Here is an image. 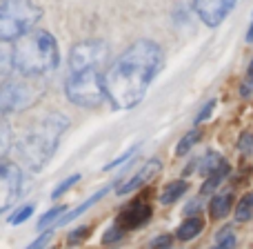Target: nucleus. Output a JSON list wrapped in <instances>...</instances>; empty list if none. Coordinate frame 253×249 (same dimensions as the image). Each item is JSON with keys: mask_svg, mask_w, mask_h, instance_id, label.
<instances>
[{"mask_svg": "<svg viewBox=\"0 0 253 249\" xmlns=\"http://www.w3.org/2000/svg\"><path fill=\"white\" fill-rule=\"evenodd\" d=\"M78 180H80V174H74V176H71V178L62 180V183H60V185H58V187H56V189H53V194H51V196H53V198L62 196V194H65V192H67V189H69V187H71V185H76V183H78Z\"/></svg>", "mask_w": 253, "mask_h": 249, "instance_id": "obj_24", "label": "nucleus"}, {"mask_svg": "<svg viewBox=\"0 0 253 249\" xmlns=\"http://www.w3.org/2000/svg\"><path fill=\"white\" fill-rule=\"evenodd\" d=\"M151 218V207L144 202H131L129 207H125L118 216V225L120 229H135L140 225H144Z\"/></svg>", "mask_w": 253, "mask_h": 249, "instance_id": "obj_10", "label": "nucleus"}, {"mask_svg": "<svg viewBox=\"0 0 253 249\" xmlns=\"http://www.w3.org/2000/svg\"><path fill=\"white\" fill-rule=\"evenodd\" d=\"M202 227H205V223H202L200 218H189V220H184V223L180 225V229H178V241H182V243L191 241V238H196L198 234L202 232Z\"/></svg>", "mask_w": 253, "mask_h": 249, "instance_id": "obj_13", "label": "nucleus"}, {"mask_svg": "<svg viewBox=\"0 0 253 249\" xmlns=\"http://www.w3.org/2000/svg\"><path fill=\"white\" fill-rule=\"evenodd\" d=\"M215 245L222 247V249H229V247H236V234L231 232V227H224L222 232L215 236Z\"/></svg>", "mask_w": 253, "mask_h": 249, "instance_id": "obj_21", "label": "nucleus"}, {"mask_svg": "<svg viewBox=\"0 0 253 249\" xmlns=\"http://www.w3.org/2000/svg\"><path fill=\"white\" fill-rule=\"evenodd\" d=\"M160 169H162V162L158 160V158H151V160H149L147 165H144L142 169H140L138 174H135L133 178L129 180V183H125L123 187L118 189V194H131V192H135V189L144 187V185H147L149 180H151Z\"/></svg>", "mask_w": 253, "mask_h": 249, "instance_id": "obj_11", "label": "nucleus"}, {"mask_svg": "<svg viewBox=\"0 0 253 249\" xmlns=\"http://www.w3.org/2000/svg\"><path fill=\"white\" fill-rule=\"evenodd\" d=\"M253 218V192L247 194L236 207V220L238 223H247Z\"/></svg>", "mask_w": 253, "mask_h": 249, "instance_id": "obj_16", "label": "nucleus"}, {"mask_svg": "<svg viewBox=\"0 0 253 249\" xmlns=\"http://www.w3.org/2000/svg\"><path fill=\"white\" fill-rule=\"evenodd\" d=\"M22 189V174L18 165L0 158V214L16 202Z\"/></svg>", "mask_w": 253, "mask_h": 249, "instance_id": "obj_8", "label": "nucleus"}, {"mask_svg": "<svg viewBox=\"0 0 253 249\" xmlns=\"http://www.w3.org/2000/svg\"><path fill=\"white\" fill-rule=\"evenodd\" d=\"M200 140V129H193V131H189L187 136H184L182 140H180V145H178V149H175V153L178 156H184V153L189 151V149L193 147V145Z\"/></svg>", "mask_w": 253, "mask_h": 249, "instance_id": "obj_20", "label": "nucleus"}, {"mask_svg": "<svg viewBox=\"0 0 253 249\" xmlns=\"http://www.w3.org/2000/svg\"><path fill=\"white\" fill-rule=\"evenodd\" d=\"M247 78H249V83H253V60H251V65H249V74H247Z\"/></svg>", "mask_w": 253, "mask_h": 249, "instance_id": "obj_34", "label": "nucleus"}, {"mask_svg": "<svg viewBox=\"0 0 253 249\" xmlns=\"http://www.w3.org/2000/svg\"><path fill=\"white\" fill-rule=\"evenodd\" d=\"M247 43H253V22H251V27H249V34H247Z\"/></svg>", "mask_w": 253, "mask_h": 249, "instance_id": "obj_33", "label": "nucleus"}, {"mask_svg": "<svg viewBox=\"0 0 253 249\" xmlns=\"http://www.w3.org/2000/svg\"><path fill=\"white\" fill-rule=\"evenodd\" d=\"M238 0H193L200 20L209 27H218L231 13Z\"/></svg>", "mask_w": 253, "mask_h": 249, "instance_id": "obj_9", "label": "nucleus"}, {"mask_svg": "<svg viewBox=\"0 0 253 249\" xmlns=\"http://www.w3.org/2000/svg\"><path fill=\"white\" fill-rule=\"evenodd\" d=\"M238 147H240L245 153H251V151H253V134H242V138H240V143H238Z\"/></svg>", "mask_w": 253, "mask_h": 249, "instance_id": "obj_27", "label": "nucleus"}, {"mask_svg": "<svg viewBox=\"0 0 253 249\" xmlns=\"http://www.w3.org/2000/svg\"><path fill=\"white\" fill-rule=\"evenodd\" d=\"M87 236H89V227H80L78 234H71L69 236V243H76L78 238H87Z\"/></svg>", "mask_w": 253, "mask_h": 249, "instance_id": "obj_30", "label": "nucleus"}, {"mask_svg": "<svg viewBox=\"0 0 253 249\" xmlns=\"http://www.w3.org/2000/svg\"><path fill=\"white\" fill-rule=\"evenodd\" d=\"M62 211H65V207H56V209H51V211H49V214H44L42 218L38 220V229H44L49 223H53V220H56L58 216L62 214Z\"/></svg>", "mask_w": 253, "mask_h": 249, "instance_id": "obj_25", "label": "nucleus"}, {"mask_svg": "<svg viewBox=\"0 0 253 249\" xmlns=\"http://www.w3.org/2000/svg\"><path fill=\"white\" fill-rule=\"evenodd\" d=\"M222 165H224V160H222V158H220L218 153H213V151H211V153H207V156L200 160V171H202V174H205V176H209L211 171H215V169H218V167H222Z\"/></svg>", "mask_w": 253, "mask_h": 249, "instance_id": "obj_18", "label": "nucleus"}, {"mask_svg": "<svg viewBox=\"0 0 253 249\" xmlns=\"http://www.w3.org/2000/svg\"><path fill=\"white\" fill-rule=\"evenodd\" d=\"M67 127H69V118L62 114H49L44 118H40L34 127H29L16 145L18 156L22 158V162L31 171H40L51 160Z\"/></svg>", "mask_w": 253, "mask_h": 249, "instance_id": "obj_2", "label": "nucleus"}, {"mask_svg": "<svg viewBox=\"0 0 253 249\" xmlns=\"http://www.w3.org/2000/svg\"><path fill=\"white\" fill-rule=\"evenodd\" d=\"M49 238H51V232H49V234H44V236H40L38 241H34V243H31V247H36V249H38V247H42L44 243H49Z\"/></svg>", "mask_w": 253, "mask_h": 249, "instance_id": "obj_32", "label": "nucleus"}, {"mask_svg": "<svg viewBox=\"0 0 253 249\" xmlns=\"http://www.w3.org/2000/svg\"><path fill=\"white\" fill-rule=\"evenodd\" d=\"M42 9L34 0H2L0 2V43H13L34 29Z\"/></svg>", "mask_w": 253, "mask_h": 249, "instance_id": "obj_5", "label": "nucleus"}, {"mask_svg": "<svg viewBox=\"0 0 253 249\" xmlns=\"http://www.w3.org/2000/svg\"><path fill=\"white\" fill-rule=\"evenodd\" d=\"M229 174V165L224 162L222 167H218L215 171H211L209 174V178L205 180V185H202V189H200V194H213L215 192V187H218L220 183L224 180V176Z\"/></svg>", "mask_w": 253, "mask_h": 249, "instance_id": "obj_15", "label": "nucleus"}, {"mask_svg": "<svg viewBox=\"0 0 253 249\" xmlns=\"http://www.w3.org/2000/svg\"><path fill=\"white\" fill-rule=\"evenodd\" d=\"M105 194H107V189H102V192L93 194V196H91V198H89V200H87V202H84V205H80V207H78V209H76V211H71V214H67V216H65V218H62V225H65V223H69V220H74V218H78V216H80V214H83V211H84V209H89V207H91V205H96V202H98V200H100V198H102V196H105Z\"/></svg>", "mask_w": 253, "mask_h": 249, "instance_id": "obj_19", "label": "nucleus"}, {"mask_svg": "<svg viewBox=\"0 0 253 249\" xmlns=\"http://www.w3.org/2000/svg\"><path fill=\"white\" fill-rule=\"evenodd\" d=\"M9 149H11V127L4 120V116H0V158L7 156Z\"/></svg>", "mask_w": 253, "mask_h": 249, "instance_id": "obj_17", "label": "nucleus"}, {"mask_svg": "<svg viewBox=\"0 0 253 249\" xmlns=\"http://www.w3.org/2000/svg\"><path fill=\"white\" fill-rule=\"evenodd\" d=\"M120 238H123V232H120V227H111L109 232L102 236V243H105V245H111V243L120 241Z\"/></svg>", "mask_w": 253, "mask_h": 249, "instance_id": "obj_26", "label": "nucleus"}, {"mask_svg": "<svg viewBox=\"0 0 253 249\" xmlns=\"http://www.w3.org/2000/svg\"><path fill=\"white\" fill-rule=\"evenodd\" d=\"M31 214H34V205H25L22 209H18L13 216H9V223H11V225H20L22 220H27Z\"/></svg>", "mask_w": 253, "mask_h": 249, "instance_id": "obj_23", "label": "nucleus"}, {"mask_svg": "<svg viewBox=\"0 0 253 249\" xmlns=\"http://www.w3.org/2000/svg\"><path fill=\"white\" fill-rule=\"evenodd\" d=\"M102 69H69L65 80V94L74 105L98 107L107 98Z\"/></svg>", "mask_w": 253, "mask_h": 249, "instance_id": "obj_6", "label": "nucleus"}, {"mask_svg": "<svg viewBox=\"0 0 253 249\" xmlns=\"http://www.w3.org/2000/svg\"><path fill=\"white\" fill-rule=\"evenodd\" d=\"M109 47L102 40H84L74 45L69 53V69H105Z\"/></svg>", "mask_w": 253, "mask_h": 249, "instance_id": "obj_7", "label": "nucleus"}, {"mask_svg": "<svg viewBox=\"0 0 253 249\" xmlns=\"http://www.w3.org/2000/svg\"><path fill=\"white\" fill-rule=\"evenodd\" d=\"M213 107H215V100L207 102V105H205V109H202V111H200V114H198V116H196V123H198V125H200V123H202V120H205V118H209V116H211V111H213Z\"/></svg>", "mask_w": 253, "mask_h": 249, "instance_id": "obj_28", "label": "nucleus"}, {"mask_svg": "<svg viewBox=\"0 0 253 249\" xmlns=\"http://www.w3.org/2000/svg\"><path fill=\"white\" fill-rule=\"evenodd\" d=\"M133 153H135V147H133V149H129V151H126V153H125V156H120V158H118V160H114V162H111V165H107V169H114V167L123 165V162H126V160H129V158H131V156H133Z\"/></svg>", "mask_w": 253, "mask_h": 249, "instance_id": "obj_29", "label": "nucleus"}, {"mask_svg": "<svg viewBox=\"0 0 253 249\" xmlns=\"http://www.w3.org/2000/svg\"><path fill=\"white\" fill-rule=\"evenodd\" d=\"M187 187L189 185L184 183V180H173L171 185L165 187V192H162V196H160V202L162 205H171V202H175L184 192H187Z\"/></svg>", "mask_w": 253, "mask_h": 249, "instance_id": "obj_14", "label": "nucleus"}, {"mask_svg": "<svg viewBox=\"0 0 253 249\" xmlns=\"http://www.w3.org/2000/svg\"><path fill=\"white\" fill-rule=\"evenodd\" d=\"M13 69L27 76H44L53 71L60 60L58 43L49 31L29 29L18 40H13L11 49Z\"/></svg>", "mask_w": 253, "mask_h": 249, "instance_id": "obj_3", "label": "nucleus"}, {"mask_svg": "<svg viewBox=\"0 0 253 249\" xmlns=\"http://www.w3.org/2000/svg\"><path fill=\"white\" fill-rule=\"evenodd\" d=\"M162 67V49L153 40H138L105 71V92L111 105L131 109L144 98Z\"/></svg>", "mask_w": 253, "mask_h": 249, "instance_id": "obj_1", "label": "nucleus"}, {"mask_svg": "<svg viewBox=\"0 0 253 249\" xmlns=\"http://www.w3.org/2000/svg\"><path fill=\"white\" fill-rule=\"evenodd\" d=\"M231 205H233V196L231 194H218V196L211 198L209 202V211L213 218H224V216L231 211Z\"/></svg>", "mask_w": 253, "mask_h": 249, "instance_id": "obj_12", "label": "nucleus"}, {"mask_svg": "<svg viewBox=\"0 0 253 249\" xmlns=\"http://www.w3.org/2000/svg\"><path fill=\"white\" fill-rule=\"evenodd\" d=\"M44 80L42 76L18 74L16 78H7L0 85V116H11L29 109L42 98Z\"/></svg>", "mask_w": 253, "mask_h": 249, "instance_id": "obj_4", "label": "nucleus"}, {"mask_svg": "<svg viewBox=\"0 0 253 249\" xmlns=\"http://www.w3.org/2000/svg\"><path fill=\"white\" fill-rule=\"evenodd\" d=\"M13 69V60H11V53L9 56H4V53H0V85L4 83V80L9 78V71Z\"/></svg>", "mask_w": 253, "mask_h": 249, "instance_id": "obj_22", "label": "nucleus"}, {"mask_svg": "<svg viewBox=\"0 0 253 249\" xmlns=\"http://www.w3.org/2000/svg\"><path fill=\"white\" fill-rule=\"evenodd\" d=\"M171 245V236H160L153 241V247H169Z\"/></svg>", "mask_w": 253, "mask_h": 249, "instance_id": "obj_31", "label": "nucleus"}]
</instances>
